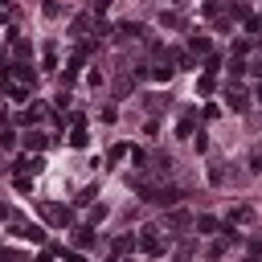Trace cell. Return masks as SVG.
Wrapping results in <instances>:
<instances>
[{
  "label": "cell",
  "mask_w": 262,
  "mask_h": 262,
  "mask_svg": "<svg viewBox=\"0 0 262 262\" xmlns=\"http://www.w3.org/2000/svg\"><path fill=\"white\" fill-rule=\"evenodd\" d=\"M148 201H156V205H168V209H172V205L180 201V188H172V184L164 188V184H160V188H152V192H148Z\"/></svg>",
  "instance_id": "obj_1"
},
{
  "label": "cell",
  "mask_w": 262,
  "mask_h": 262,
  "mask_svg": "<svg viewBox=\"0 0 262 262\" xmlns=\"http://www.w3.org/2000/svg\"><path fill=\"white\" fill-rule=\"evenodd\" d=\"M41 168H45V160H41V152H33V156H21V160H17V172H21V176H29V172L37 176Z\"/></svg>",
  "instance_id": "obj_2"
},
{
  "label": "cell",
  "mask_w": 262,
  "mask_h": 262,
  "mask_svg": "<svg viewBox=\"0 0 262 262\" xmlns=\"http://www.w3.org/2000/svg\"><path fill=\"white\" fill-rule=\"evenodd\" d=\"M41 213H45V217H49L53 225H61V229H66V225H70V221H74V213H70V209H66V205H41Z\"/></svg>",
  "instance_id": "obj_3"
},
{
  "label": "cell",
  "mask_w": 262,
  "mask_h": 262,
  "mask_svg": "<svg viewBox=\"0 0 262 262\" xmlns=\"http://www.w3.org/2000/svg\"><path fill=\"white\" fill-rule=\"evenodd\" d=\"M140 250H144V254H160V250H164V246H160V234H156L152 225L140 234Z\"/></svg>",
  "instance_id": "obj_4"
},
{
  "label": "cell",
  "mask_w": 262,
  "mask_h": 262,
  "mask_svg": "<svg viewBox=\"0 0 262 262\" xmlns=\"http://www.w3.org/2000/svg\"><path fill=\"white\" fill-rule=\"evenodd\" d=\"M25 148H29V152H45V148H49V136H41V131H29V136H25Z\"/></svg>",
  "instance_id": "obj_5"
},
{
  "label": "cell",
  "mask_w": 262,
  "mask_h": 262,
  "mask_svg": "<svg viewBox=\"0 0 262 262\" xmlns=\"http://www.w3.org/2000/svg\"><path fill=\"white\" fill-rule=\"evenodd\" d=\"M17 82H37V70H33V66H13V70H9Z\"/></svg>",
  "instance_id": "obj_6"
},
{
  "label": "cell",
  "mask_w": 262,
  "mask_h": 262,
  "mask_svg": "<svg viewBox=\"0 0 262 262\" xmlns=\"http://www.w3.org/2000/svg\"><path fill=\"white\" fill-rule=\"evenodd\" d=\"M217 225H221V221L205 213V217H196V234H217Z\"/></svg>",
  "instance_id": "obj_7"
},
{
  "label": "cell",
  "mask_w": 262,
  "mask_h": 262,
  "mask_svg": "<svg viewBox=\"0 0 262 262\" xmlns=\"http://www.w3.org/2000/svg\"><path fill=\"white\" fill-rule=\"evenodd\" d=\"M140 242L131 238V234H123V238H115V254H127V250H136Z\"/></svg>",
  "instance_id": "obj_8"
},
{
  "label": "cell",
  "mask_w": 262,
  "mask_h": 262,
  "mask_svg": "<svg viewBox=\"0 0 262 262\" xmlns=\"http://www.w3.org/2000/svg\"><path fill=\"white\" fill-rule=\"evenodd\" d=\"M41 61H45V70H53V66H57V45H53V41L45 45V53H41Z\"/></svg>",
  "instance_id": "obj_9"
},
{
  "label": "cell",
  "mask_w": 262,
  "mask_h": 262,
  "mask_svg": "<svg viewBox=\"0 0 262 262\" xmlns=\"http://www.w3.org/2000/svg\"><path fill=\"white\" fill-rule=\"evenodd\" d=\"M225 98H229V107H234V111H246V94L242 90H229Z\"/></svg>",
  "instance_id": "obj_10"
},
{
  "label": "cell",
  "mask_w": 262,
  "mask_h": 262,
  "mask_svg": "<svg viewBox=\"0 0 262 262\" xmlns=\"http://www.w3.org/2000/svg\"><path fill=\"white\" fill-rule=\"evenodd\" d=\"M45 115H49V111H45L41 103H33V107L25 111V119H29V123H37V119H45Z\"/></svg>",
  "instance_id": "obj_11"
},
{
  "label": "cell",
  "mask_w": 262,
  "mask_h": 262,
  "mask_svg": "<svg viewBox=\"0 0 262 262\" xmlns=\"http://www.w3.org/2000/svg\"><path fill=\"white\" fill-rule=\"evenodd\" d=\"M74 242H78L82 250H90V246H94V234H90V229H78V234H74Z\"/></svg>",
  "instance_id": "obj_12"
},
{
  "label": "cell",
  "mask_w": 262,
  "mask_h": 262,
  "mask_svg": "<svg viewBox=\"0 0 262 262\" xmlns=\"http://www.w3.org/2000/svg\"><path fill=\"white\" fill-rule=\"evenodd\" d=\"M213 90V74H201V78H196V94H209Z\"/></svg>",
  "instance_id": "obj_13"
},
{
  "label": "cell",
  "mask_w": 262,
  "mask_h": 262,
  "mask_svg": "<svg viewBox=\"0 0 262 262\" xmlns=\"http://www.w3.org/2000/svg\"><path fill=\"white\" fill-rule=\"evenodd\" d=\"M176 136H192V111L180 115V131H176Z\"/></svg>",
  "instance_id": "obj_14"
},
{
  "label": "cell",
  "mask_w": 262,
  "mask_h": 262,
  "mask_svg": "<svg viewBox=\"0 0 262 262\" xmlns=\"http://www.w3.org/2000/svg\"><path fill=\"white\" fill-rule=\"evenodd\" d=\"M25 238H29V242H45V229H41V225H29Z\"/></svg>",
  "instance_id": "obj_15"
},
{
  "label": "cell",
  "mask_w": 262,
  "mask_h": 262,
  "mask_svg": "<svg viewBox=\"0 0 262 262\" xmlns=\"http://www.w3.org/2000/svg\"><path fill=\"white\" fill-rule=\"evenodd\" d=\"M119 33H123V37H140V33H144V29H140L136 21H127V25H119Z\"/></svg>",
  "instance_id": "obj_16"
},
{
  "label": "cell",
  "mask_w": 262,
  "mask_h": 262,
  "mask_svg": "<svg viewBox=\"0 0 262 262\" xmlns=\"http://www.w3.org/2000/svg\"><path fill=\"white\" fill-rule=\"evenodd\" d=\"M152 78H156V82H168V78H172V66H156Z\"/></svg>",
  "instance_id": "obj_17"
},
{
  "label": "cell",
  "mask_w": 262,
  "mask_h": 262,
  "mask_svg": "<svg viewBox=\"0 0 262 262\" xmlns=\"http://www.w3.org/2000/svg\"><path fill=\"white\" fill-rule=\"evenodd\" d=\"M188 45H192V53H205V49H209V37H192Z\"/></svg>",
  "instance_id": "obj_18"
},
{
  "label": "cell",
  "mask_w": 262,
  "mask_h": 262,
  "mask_svg": "<svg viewBox=\"0 0 262 262\" xmlns=\"http://www.w3.org/2000/svg\"><path fill=\"white\" fill-rule=\"evenodd\" d=\"M0 262H29V258H21L17 250H0Z\"/></svg>",
  "instance_id": "obj_19"
},
{
  "label": "cell",
  "mask_w": 262,
  "mask_h": 262,
  "mask_svg": "<svg viewBox=\"0 0 262 262\" xmlns=\"http://www.w3.org/2000/svg\"><path fill=\"white\" fill-rule=\"evenodd\" d=\"M103 217H107V205H98V209H90V225H98Z\"/></svg>",
  "instance_id": "obj_20"
},
{
  "label": "cell",
  "mask_w": 262,
  "mask_h": 262,
  "mask_svg": "<svg viewBox=\"0 0 262 262\" xmlns=\"http://www.w3.org/2000/svg\"><path fill=\"white\" fill-rule=\"evenodd\" d=\"M86 25H90L86 17H74V37H82V33H86Z\"/></svg>",
  "instance_id": "obj_21"
},
{
  "label": "cell",
  "mask_w": 262,
  "mask_h": 262,
  "mask_svg": "<svg viewBox=\"0 0 262 262\" xmlns=\"http://www.w3.org/2000/svg\"><path fill=\"white\" fill-rule=\"evenodd\" d=\"M192 258V246H180V254H176V262H188Z\"/></svg>",
  "instance_id": "obj_22"
},
{
  "label": "cell",
  "mask_w": 262,
  "mask_h": 262,
  "mask_svg": "<svg viewBox=\"0 0 262 262\" xmlns=\"http://www.w3.org/2000/svg\"><path fill=\"white\" fill-rule=\"evenodd\" d=\"M66 262H86V258H82L78 250H66Z\"/></svg>",
  "instance_id": "obj_23"
},
{
  "label": "cell",
  "mask_w": 262,
  "mask_h": 262,
  "mask_svg": "<svg viewBox=\"0 0 262 262\" xmlns=\"http://www.w3.org/2000/svg\"><path fill=\"white\" fill-rule=\"evenodd\" d=\"M37 262H53V250H41V254H37Z\"/></svg>",
  "instance_id": "obj_24"
},
{
  "label": "cell",
  "mask_w": 262,
  "mask_h": 262,
  "mask_svg": "<svg viewBox=\"0 0 262 262\" xmlns=\"http://www.w3.org/2000/svg\"><path fill=\"white\" fill-rule=\"evenodd\" d=\"M258 98H262V82H258Z\"/></svg>",
  "instance_id": "obj_25"
}]
</instances>
